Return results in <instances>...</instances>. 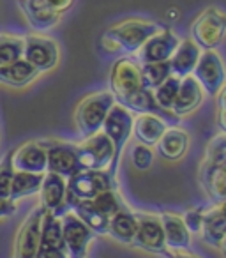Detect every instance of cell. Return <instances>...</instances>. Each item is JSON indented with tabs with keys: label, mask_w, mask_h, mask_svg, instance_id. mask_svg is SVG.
Returning a JSON list of instances; mask_svg holds the SVG:
<instances>
[{
	"label": "cell",
	"mask_w": 226,
	"mask_h": 258,
	"mask_svg": "<svg viewBox=\"0 0 226 258\" xmlns=\"http://www.w3.org/2000/svg\"><path fill=\"white\" fill-rule=\"evenodd\" d=\"M141 85L148 90H154L159 87L166 78L172 76L170 60L166 62H150V64H140Z\"/></svg>",
	"instance_id": "28"
},
{
	"label": "cell",
	"mask_w": 226,
	"mask_h": 258,
	"mask_svg": "<svg viewBox=\"0 0 226 258\" xmlns=\"http://www.w3.org/2000/svg\"><path fill=\"white\" fill-rule=\"evenodd\" d=\"M136 230H138L136 214L127 211L126 207L117 212V214H113V218L110 219V225H108V233L113 239L119 240V242L127 244V246H133Z\"/></svg>",
	"instance_id": "25"
},
{
	"label": "cell",
	"mask_w": 226,
	"mask_h": 258,
	"mask_svg": "<svg viewBox=\"0 0 226 258\" xmlns=\"http://www.w3.org/2000/svg\"><path fill=\"white\" fill-rule=\"evenodd\" d=\"M111 159L113 144L103 131L85 138V142L78 145V161L82 170H108Z\"/></svg>",
	"instance_id": "11"
},
{
	"label": "cell",
	"mask_w": 226,
	"mask_h": 258,
	"mask_svg": "<svg viewBox=\"0 0 226 258\" xmlns=\"http://www.w3.org/2000/svg\"><path fill=\"white\" fill-rule=\"evenodd\" d=\"M173 258H196V256H191V254H180V256H173Z\"/></svg>",
	"instance_id": "38"
},
{
	"label": "cell",
	"mask_w": 226,
	"mask_h": 258,
	"mask_svg": "<svg viewBox=\"0 0 226 258\" xmlns=\"http://www.w3.org/2000/svg\"><path fill=\"white\" fill-rule=\"evenodd\" d=\"M110 89L115 103L120 106L133 96H136L141 89H145L141 85L140 62L131 57H122L115 60L110 71Z\"/></svg>",
	"instance_id": "4"
},
{
	"label": "cell",
	"mask_w": 226,
	"mask_h": 258,
	"mask_svg": "<svg viewBox=\"0 0 226 258\" xmlns=\"http://www.w3.org/2000/svg\"><path fill=\"white\" fill-rule=\"evenodd\" d=\"M226 18L217 8H208L191 25V39L201 50H217L222 44Z\"/></svg>",
	"instance_id": "7"
},
{
	"label": "cell",
	"mask_w": 226,
	"mask_h": 258,
	"mask_svg": "<svg viewBox=\"0 0 226 258\" xmlns=\"http://www.w3.org/2000/svg\"><path fill=\"white\" fill-rule=\"evenodd\" d=\"M23 58V37L0 36V68Z\"/></svg>",
	"instance_id": "30"
},
{
	"label": "cell",
	"mask_w": 226,
	"mask_h": 258,
	"mask_svg": "<svg viewBox=\"0 0 226 258\" xmlns=\"http://www.w3.org/2000/svg\"><path fill=\"white\" fill-rule=\"evenodd\" d=\"M168 124L161 117L152 113H140L133 118V135L138 144H143L147 147H154L166 131Z\"/></svg>",
	"instance_id": "24"
},
{
	"label": "cell",
	"mask_w": 226,
	"mask_h": 258,
	"mask_svg": "<svg viewBox=\"0 0 226 258\" xmlns=\"http://www.w3.org/2000/svg\"><path fill=\"white\" fill-rule=\"evenodd\" d=\"M46 2H48V6L53 9V11L58 13V15L65 13L72 4H74V0H46Z\"/></svg>",
	"instance_id": "37"
},
{
	"label": "cell",
	"mask_w": 226,
	"mask_h": 258,
	"mask_svg": "<svg viewBox=\"0 0 226 258\" xmlns=\"http://www.w3.org/2000/svg\"><path fill=\"white\" fill-rule=\"evenodd\" d=\"M138 230L134 235L133 246L141 247L148 253L163 254L166 258H173L175 254L168 249L165 242V232H163L161 219L154 214H136Z\"/></svg>",
	"instance_id": "10"
},
{
	"label": "cell",
	"mask_w": 226,
	"mask_h": 258,
	"mask_svg": "<svg viewBox=\"0 0 226 258\" xmlns=\"http://www.w3.org/2000/svg\"><path fill=\"white\" fill-rule=\"evenodd\" d=\"M179 85H180V78H177V76L172 75L170 78H166L161 85L156 87V89L152 90L154 101L158 103L159 108H163V110H166V111H172L177 92H179Z\"/></svg>",
	"instance_id": "29"
},
{
	"label": "cell",
	"mask_w": 226,
	"mask_h": 258,
	"mask_svg": "<svg viewBox=\"0 0 226 258\" xmlns=\"http://www.w3.org/2000/svg\"><path fill=\"white\" fill-rule=\"evenodd\" d=\"M13 166L16 172L46 173V151L41 142H29L13 152Z\"/></svg>",
	"instance_id": "18"
},
{
	"label": "cell",
	"mask_w": 226,
	"mask_h": 258,
	"mask_svg": "<svg viewBox=\"0 0 226 258\" xmlns=\"http://www.w3.org/2000/svg\"><path fill=\"white\" fill-rule=\"evenodd\" d=\"M108 189H115V179L108 170H82L65 180V197L74 200H92Z\"/></svg>",
	"instance_id": "6"
},
{
	"label": "cell",
	"mask_w": 226,
	"mask_h": 258,
	"mask_svg": "<svg viewBox=\"0 0 226 258\" xmlns=\"http://www.w3.org/2000/svg\"><path fill=\"white\" fill-rule=\"evenodd\" d=\"M158 147V154L163 159H168V161H177V159L184 158L189 149V135L187 131L180 127H166V131L163 133V137L159 138V142L156 144Z\"/></svg>",
	"instance_id": "22"
},
{
	"label": "cell",
	"mask_w": 226,
	"mask_h": 258,
	"mask_svg": "<svg viewBox=\"0 0 226 258\" xmlns=\"http://www.w3.org/2000/svg\"><path fill=\"white\" fill-rule=\"evenodd\" d=\"M90 202H92V205L97 209V211L103 212V214L110 219L113 218V214H117V212L124 209L122 200L119 198V195H117L115 189L103 191V193H99L97 197H94Z\"/></svg>",
	"instance_id": "31"
},
{
	"label": "cell",
	"mask_w": 226,
	"mask_h": 258,
	"mask_svg": "<svg viewBox=\"0 0 226 258\" xmlns=\"http://www.w3.org/2000/svg\"><path fill=\"white\" fill-rule=\"evenodd\" d=\"M16 211H18V207H16L15 202L9 200V198L0 197V218H9V216H13Z\"/></svg>",
	"instance_id": "36"
},
{
	"label": "cell",
	"mask_w": 226,
	"mask_h": 258,
	"mask_svg": "<svg viewBox=\"0 0 226 258\" xmlns=\"http://www.w3.org/2000/svg\"><path fill=\"white\" fill-rule=\"evenodd\" d=\"M39 75L34 66H30L25 58L13 62V64L0 68V83L9 87H25Z\"/></svg>",
	"instance_id": "26"
},
{
	"label": "cell",
	"mask_w": 226,
	"mask_h": 258,
	"mask_svg": "<svg viewBox=\"0 0 226 258\" xmlns=\"http://www.w3.org/2000/svg\"><path fill=\"white\" fill-rule=\"evenodd\" d=\"M133 118L134 117L129 110H126L124 106L115 103L111 106V110L108 111L106 118L103 122V127H101V131L113 144V159H111V165L108 168V173L113 179L117 175V168H119V161H120V156H122L124 147H126L127 140L133 135Z\"/></svg>",
	"instance_id": "3"
},
{
	"label": "cell",
	"mask_w": 226,
	"mask_h": 258,
	"mask_svg": "<svg viewBox=\"0 0 226 258\" xmlns=\"http://www.w3.org/2000/svg\"><path fill=\"white\" fill-rule=\"evenodd\" d=\"M25 18L39 32H48L60 22V15L48 6L46 0H18Z\"/></svg>",
	"instance_id": "19"
},
{
	"label": "cell",
	"mask_w": 226,
	"mask_h": 258,
	"mask_svg": "<svg viewBox=\"0 0 226 258\" xmlns=\"http://www.w3.org/2000/svg\"><path fill=\"white\" fill-rule=\"evenodd\" d=\"M180 37L173 30L161 29L152 37L145 41V44L136 51L140 64H150V62H166L175 53Z\"/></svg>",
	"instance_id": "14"
},
{
	"label": "cell",
	"mask_w": 226,
	"mask_h": 258,
	"mask_svg": "<svg viewBox=\"0 0 226 258\" xmlns=\"http://www.w3.org/2000/svg\"><path fill=\"white\" fill-rule=\"evenodd\" d=\"M41 204L46 211L53 212L57 218L69 211L65 204V179L57 173H44L43 184H41Z\"/></svg>",
	"instance_id": "16"
},
{
	"label": "cell",
	"mask_w": 226,
	"mask_h": 258,
	"mask_svg": "<svg viewBox=\"0 0 226 258\" xmlns=\"http://www.w3.org/2000/svg\"><path fill=\"white\" fill-rule=\"evenodd\" d=\"M163 27L156 22H147V20H126L117 25H113L104 36L110 37L120 51L126 53H136L145 41L152 37L156 32H159Z\"/></svg>",
	"instance_id": "5"
},
{
	"label": "cell",
	"mask_w": 226,
	"mask_h": 258,
	"mask_svg": "<svg viewBox=\"0 0 226 258\" xmlns=\"http://www.w3.org/2000/svg\"><path fill=\"white\" fill-rule=\"evenodd\" d=\"M215 96H217V125L221 129V133H224V89L219 90Z\"/></svg>",
	"instance_id": "35"
},
{
	"label": "cell",
	"mask_w": 226,
	"mask_h": 258,
	"mask_svg": "<svg viewBox=\"0 0 226 258\" xmlns=\"http://www.w3.org/2000/svg\"><path fill=\"white\" fill-rule=\"evenodd\" d=\"M23 58L37 69V73L50 71L58 62V46L50 37H23Z\"/></svg>",
	"instance_id": "13"
},
{
	"label": "cell",
	"mask_w": 226,
	"mask_h": 258,
	"mask_svg": "<svg viewBox=\"0 0 226 258\" xmlns=\"http://www.w3.org/2000/svg\"><path fill=\"white\" fill-rule=\"evenodd\" d=\"M62 239L67 251V256L71 258H87L90 240L96 237V233L78 218L72 211H67L60 218Z\"/></svg>",
	"instance_id": "9"
},
{
	"label": "cell",
	"mask_w": 226,
	"mask_h": 258,
	"mask_svg": "<svg viewBox=\"0 0 226 258\" xmlns=\"http://www.w3.org/2000/svg\"><path fill=\"white\" fill-rule=\"evenodd\" d=\"M13 152L9 151L4 156V159L0 161V197L2 198H9L11 193V184H13V177H15V166H13Z\"/></svg>",
	"instance_id": "32"
},
{
	"label": "cell",
	"mask_w": 226,
	"mask_h": 258,
	"mask_svg": "<svg viewBox=\"0 0 226 258\" xmlns=\"http://www.w3.org/2000/svg\"><path fill=\"white\" fill-rule=\"evenodd\" d=\"M203 212L205 209H189L184 212V225L189 230V233H200L201 232V223H203Z\"/></svg>",
	"instance_id": "34"
},
{
	"label": "cell",
	"mask_w": 226,
	"mask_h": 258,
	"mask_svg": "<svg viewBox=\"0 0 226 258\" xmlns=\"http://www.w3.org/2000/svg\"><path fill=\"white\" fill-rule=\"evenodd\" d=\"M193 76L205 94L215 96L224 87V66L221 55L215 50H201L200 58L193 69Z\"/></svg>",
	"instance_id": "12"
},
{
	"label": "cell",
	"mask_w": 226,
	"mask_h": 258,
	"mask_svg": "<svg viewBox=\"0 0 226 258\" xmlns=\"http://www.w3.org/2000/svg\"><path fill=\"white\" fill-rule=\"evenodd\" d=\"M203 96H205L203 89L194 80L193 75L186 76V78H180L179 92H177L175 103L172 106V113L179 118L193 113L203 103Z\"/></svg>",
	"instance_id": "17"
},
{
	"label": "cell",
	"mask_w": 226,
	"mask_h": 258,
	"mask_svg": "<svg viewBox=\"0 0 226 258\" xmlns=\"http://www.w3.org/2000/svg\"><path fill=\"white\" fill-rule=\"evenodd\" d=\"M43 179H44V173L15 172L13 184H11V193H9V200L16 202V200H20V198L32 197V195L39 193Z\"/></svg>",
	"instance_id": "27"
},
{
	"label": "cell",
	"mask_w": 226,
	"mask_h": 258,
	"mask_svg": "<svg viewBox=\"0 0 226 258\" xmlns=\"http://www.w3.org/2000/svg\"><path fill=\"white\" fill-rule=\"evenodd\" d=\"M46 209L41 207L34 209L32 214L23 221L22 228L16 237L15 244V258H36L37 247H39L41 239V221Z\"/></svg>",
	"instance_id": "15"
},
{
	"label": "cell",
	"mask_w": 226,
	"mask_h": 258,
	"mask_svg": "<svg viewBox=\"0 0 226 258\" xmlns=\"http://www.w3.org/2000/svg\"><path fill=\"white\" fill-rule=\"evenodd\" d=\"M41 145L46 151V172L57 173L64 179L82 172L78 161V145L55 140L41 142Z\"/></svg>",
	"instance_id": "8"
},
{
	"label": "cell",
	"mask_w": 226,
	"mask_h": 258,
	"mask_svg": "<svg viewBox=\"0 0 226 258\" xmlns=\"http://www.w3.org/2000/svg\"><path fill=\"white\" fill-rule=\"evenodd\" d=\"M201 237L212 247L221 249L224 244L226 233V218H224V202L212 204L207 212H203V223H201Z\"/></svg>",
	"instance_id": "20"
},
{
	"label": "cell",
	"mask_w": 226,
	"mask_h": 258,
	"mask_svg": "<svg viewBox=\"0 0 226 258\" xmlns=\"http://www.w3.org/2000/svg\"><path fill=\"white\" fill-rule=\"evenodd\" d=\"M115 104L111 92H94L83 97L74 110V124L83 138L99 133L108 111Z\"/></svg>",
	"instance_id": "2"
},
{
	"label": "cell",
	"mask_w": 226,
	"mask_h": 258,
	"mask_svg": "<svg viewBox=\"0 0 226 258\" xmlns=\"http://www.w3.org/2000/svg\"><path fill=\"white\" fill-rule=\"evenodd\" d=\"M163 232H165V242L170 251H189L191 247V233L186 228L182 218L172 212H165L159 216Z\"/></svg>",
	"instance_id": "21"
},
{
	"label": "cell",
	"mask_w": 226,
	"mask_h": 258,
	"mask_svg": "<svg viewBox=\"0 0 226 258\" xmlns=\"http://www.w3.org/2000/svg\"><path fill=\"white\" fill-rule=\"evenodd\" d=\"M200 55L201 48L193 39H180L175 53L170 58L172 75L177 76V78H186V76L193 75V69L196 66Z\"/></svg>",
	"instance_id": "23"
},
{
	"label": "cell",
	"mask_w": 226,
	"mask_h": 258,
	"mask_svg": "<svg viewBox=\"0 0 226 258\" xmlns=\"http://www.w3.org/2000/svg\"><path fill=\"white\" fill-rule=\"evenodd\" d=\"M131 163H133V166L136 170L145 172V170L150 168L152 163H154V151L143 144H136L131 149Z\"/></svg>",
	"instance_id": "33"
},
{
	"label": "cell",
	"mask_w": 226,
	"mask_h": 258,
	"mask_svg": "<svg viewBox=\"0 0 226 258\" xmlns=\"http://www.w3.org/2000/svg\"><path fill=\"white\" fill-rule=\"evenodd\" d=\"M201 186L214 204L224 202L226 197V138L219 133L212 138L205 151V159L200 172Z\"/></svg>",
	"instance_id": "1"
}]
</instances>
